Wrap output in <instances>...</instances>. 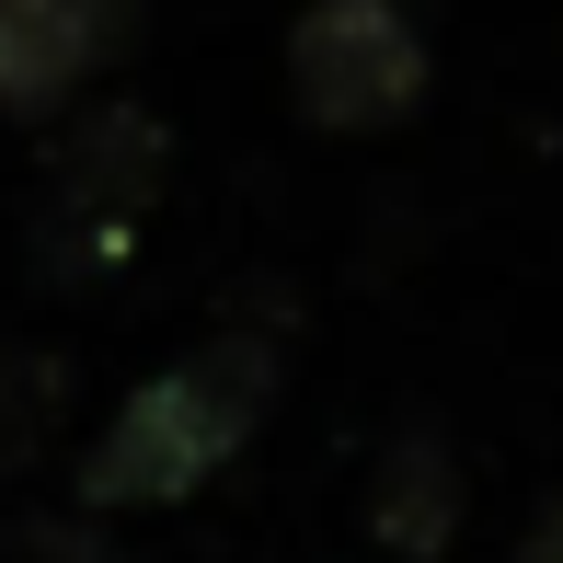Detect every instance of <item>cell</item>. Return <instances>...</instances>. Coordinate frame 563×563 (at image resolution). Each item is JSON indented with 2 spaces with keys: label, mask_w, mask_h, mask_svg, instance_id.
Returning <instances> with one entry per match:
<instances>
[{
  "label": "cell",
  "mask_w": 563,
  "mask_h": 563,
  "mask_svg": "<svg viewBox=\"0 0 563 563\" xmlns=\"http://www.w3.org/2000/svg\"><path fill=\"white\" fill-rule=\"evenodd\" d=\"M265 391H276V345L265 334H219L208 356L139 379L115 402V426L92 438V460H81V506H173V495H196L253 438Z\"/></svg>",
  "instance_id": "obj_1"
},
{
  "label": "cell",
  "mask_w": 563,
  "mask_h": 563,
  "mask_svg": "<svg viewBox=\"0 0 563 563\" xmlns=\"http://www.w3.org/2000/svg\"><path fill=\"white\" fill-rule=\"evenodd\" d=\"M150 185H162V115L92 104V115L58 139V219H69V230L92 219L104 242H126V219H139Z\"/></svg>",
  "instance_id": "obj_4"
},
{
  "label": "cell",
  "mask_w": 563,
  "mask_h": 563,
  "mask_svg": "<svg viewBox=\"0 0 563 563\" xmlns=\"http://www.w3.org/2000/svg\"><path fill=\"white\" fill-rule=\"evenodd\" d=\"M139 35V0H0V115H46Z\"/></svg>",
  "instance_id": "obj_3"
},
{
  "label": "cell",
  "mask_w": 563,
  "mask_h": 563,
  "mask_svg": "<svg viewBox=\"0 0 563 563\" xmlns=\"http://www.w3.org/2000/svg\"><path fill=\"white\" fill-rule=\"evenodd\" d=\"M518 563H563V506H552L541 529H529V552H518Z\"/></svg>",
  "instance_id": "obj_6"
},
{
  "label": "cell",
  "mask_w": 563,
  "mask_h": 563,
  "mask_svg": "<svg viewBox=\"0 0 563 563\" xmlns=\"http://www.w3.org/2000/svg\"><path fill=\"white\" fill-rule=\"evenodd\" d=\"M368 529H379L391 552H415V563L449 552V529H460V460L426 438V426H415V438H391V460L368 472Z\"/></svg>",
  "instance_id": "obj_5"
},
{
  "label": "cell",
  "mask_w": 563,
  "mask_h": 563,
  "mask_svg": "<svg viewBox=\"0 0 563 563\" xmlns=\"http://www.w3.org/2000/svg\"><path fill=\"white\" fill-rule=\"evenodd\" d=\"M288 104L334 139L402 126L426 104V35L402 0H299L288 23Z\"/></svg>",
  "instance_id": "obj_2"
}]
</instances>
